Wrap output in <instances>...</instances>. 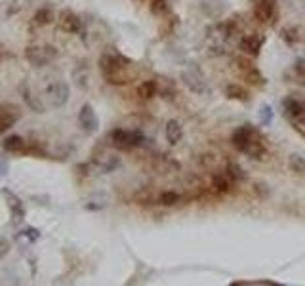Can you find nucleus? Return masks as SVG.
<instances>
[{
	"label": "nucleus",
	"mask_w": 305,
	"mask_h": 286,
	"mask_svg": "<svg viewBox=\"0 0 305 286\" xmlns=\"http://www.w3.org/2000/svg\"><path fill=\"white\" fill-rule=\"evenodd\" d=\"M4 151L8 153H25V141L19 136H10L4 141Z\"/></svg>",
	"instance_id": "15"
},
{
	"label": "nucleus",
	"mask_w": 305,
	"mask_h": 286,
	"mask_svg": "<svg viewBox=\"0 0 305 286\" xmlns=\"http://www.w3.org/2000/svg\"><path fill=\"white\" fill-rule=\"evenodd\" d=\"M78 122H80V126H82V130H84L86 134L98 132V128H99L98 114H96L94 107H92L90 103H86V105L80 107V111H78Z\"/></svg>",
	"instance_id": "4"
},
{
	"label": "nucleus",
	"mask_w": 305,
	"mask_h": 286,
	"mask_svg": "<svg viewBox=\"0 0 305 286\" xmlns=\"http://www.w3.org/2000/svg\"><path fill=\"white\" fill-rule=\"evenodd\" d=\"M54 21V13L50 8H40L37 13H35V23L37 25H50Z\"/></svg>",
	"instance_id": "19"
},
{
	"label": "nucleus",
	"mask_w": 305,
	"mask_h": 286,
	"mask_svg": "<svg viewBox=\"0 0 305 286\" xmlns=\"http://www.w3.org/2000/svg\"><path fill=\"white\" fill-rule=\"evenodd\" d=\"M212 185H214V189H216L218 193H227V191L231 189V179H229V175L220 174L212 179Z\"/></svg>",
	"instance_id": "18"
},
{
	"label": "nucleus",
	"mask_w": 305,
	"mask_h": 286,
	"mask_svg": "<svg viewBox=\"0 0 305 286\" xmlns=\"http://www.w3.org/2000/svg\"><path fill=\"white\" fill-rule=\"evenodd\" d=\"M261 44H263V37L259 35H248L241 40V50L250 54V56H257L261 50Z\"/></svg>",
	"instance_id": "11"
},
{
	"label": "nucleus",
	"mask_w": 305,
	"mask_h": 286,
	"mask_svg": "<svg viewBox=\"0 0 305 286\" xmlns=\"http://www.w3.org/2000/svg\"><path fill=\"white\" fill-rule=\"evenodd\" d=\"M23 235L27 236L29 240H37L38 236H40V235H38V231H37V229H33V227H29V229H25V231H23Z\"/></svg>",
	"instance_id": "26"
},
{
	"label": "nucleus",
	"mask_w": 305,
	"mask_h": 286,
	"mask_svg": "<svg viewBox=\"0 0 305 286\" xmlns=\"http://www.w3.org/2000/svg\"><path fill=\"white\" fill-rule=\"evenodd\" d=\"M25 57L33 65L42 67V65H46L56 57V48L54 46H29L27 52H25Z\"/></svg>",
	"instance_id": "3"
},
{
	"label": "nucleus",
	"mask_w": 305,
	"mask_h": 286,
	"mask_svg": "<svg viewBox=\"0 0 305 286\" xmlns=\"http://www.w3.org/2000/svg\"><path fill=\"white\" fill-rule=\"evenodd\" d=\"M128 65H130V59L122 56H103L99 59V69L111 84H128L132 80V75L126 73Z\"/></svg>",
	"instance_id": "1"
},
{
	"label": "nucleus",
	"mask_w": 305,
	"mask_h": 286,
	"mask_svg": "<svg viewBox=\"0 0 305 286\" xmlns=\"http://www.w3.org/2000/svg\"><path fill=\"white\" fill-rule=\"evenodd\" d=\"M8 250H10L8 242L2 238V240H0V258H2V256H6V254H8Z\"/></svg>",
	"instance_id": "27"
},
{
	"label": "nucleus",
	"mask_w": 305,
	"mask_h": 286,
	"mask_svg": "<svg viewBox=\"0 0 305 286\" xmlns=\"http://www.w3.org/2000/svg\"><path fill=\"white\" fill-rule=\"evenodd\" d=\"M244 155H248V157H252V159H263L265 157V145H263V141H261V136H259V132L254 130L252 132V136L248 139V143H246V147L243 151Z\"/></svg>",
	"instance_id": "7"
},
{
	"label": "nucleus",
	"mask_w": 305,
	"mask_h": 286,
	"mask_svg": "<svg viewBox=\"0 0 305 286\" xmlns=\"http://www.w3.org/2000/svg\"><path fill=\"white\" fill-rule=\"evenodd\" d=\"M182 137H183L182 124H180L178 120H170V122L166 124V139H168V143H170V145H178V143L182 141Z\"/></svg>",
	"instance_id": "14"
},
{
	"label": "nucleus",
	"mask_w": 305,
	"mask_h": 286,
	"mask_svg": "<svg viewBox=\"0 0 305 286\" xmlns=\"http://www.w3.org/2000/svg\"><path fill=\"white\" fill-rule=\"evenodd\" d=\"M259 120H261V124L265 126L273 122V109L269 105H261V109H259Z\"/></svg>",
	"instance_id": "25"
},
{
	"label": "nucleus",
	"mask_w": 305,
	"mask_h": 286,
	"mask_svg": "<svg viewBox=\"0 0 305 286\" xmlns=\"http://www.w3.org/2000/svg\"><path fill=\"white\" fill-rule=\"evenodd\" d=\"M155 94H157V82L155 80H145L137 88V96L143 98V100H151Z\"/></svg>",
	"instance_id": "16"
},
{
	"label": "nucleus",
	"mask_w": 305,
	"mask_h": 286,
	"mask_svg": "<svg viewBox=\"0 0 305 286\" xmlns=\"http://www.w3.org/2000/svg\"><path fill=\"white\" fill-rule=\"evenodd\" d=\"M60 25L63 31H67V33H71V35L80 33V29H82L80 17H78L74 12H71V10H63V12L60 13Z\"/></svg>",
	"instance_id": "8"
},
{
	"label": "nucleus",
	"mask_w": 305,
	"mask_h": 286,
	"mask_svg": "<svg viewBox=\"0 0 305 286\" xmlns=\"http://www.w3.org/2000/svg\"><path fill=\"white\" fill-rule=\"evenodd\" d=\"M2 193H4V197H6V200H8V206H10V212H12L13 220H23L25 210H23V204H21V200L17 199L13 193H10L8 189H4Z\"/></svg>",
	"instance_id": "12"
},
{
	"label": "nucleus",
	"mask_w": 305,
	"mask_h": 286,
	"mask_svg": "<svg viewBox=\"0 0 305 286\" xmlns=\"http://www.w3.org/2000/svg\"><path fill=\"white\" fill-rule=\"evenodd\" d=\"M244 76L248 78V82L250 84H254V86H261L265 80H263V76H261V73L257 71L256 67H252V69H248V71H244Z\"/></svg>",
	"instance_id": "21"
},
{
	"label": "nucleus",
	"mask_w": 305,
	"mask_h": 286,
	"mask_svg": "<svg viewBox=\"0 0 305 286\" xmlns=\"http://www.w3.org/2000/svg\"><path fill=\"white\" fill-rule=\"evenodd\" d=\"M288 162H290V168H292L294 172H298V174H305V159L304 157H300V155H292Z\"/></svg>",
	"instance_id": "23"
},
{
	"label": "nucleus",
	"mask_w": 305,
	"mask_h": 286,
	"mask_svg": "<svg viewBox=\"0 0 305 286\" xmlns=\"http://www.w3.org/2000/svg\"><path fill=\"white\" fill-rule=\"evenodd\" d=\"M46 94H48V98L54 107H61L69 100V86L65 82H54V84H50L46 88Z\"/></svg>",
	"instance_id": "6"
},
{
	"label": "nucleus",
	"mask_w": 305,
	"mask_h": 286,
	"mask_svg": "<svg viewBox=\"0 0 305 286\" xmlns=\"http://www.w3.org/2000/svg\"><path fill=\"white\" fill-rule=\"evenodd\" d=\"M168 2L166 0H151V12L155 13V15H164V13H168Z\"/></svg>",
	"instance_id": "22"
},
{
	"label": "nucleus",
	"mask_w": 305,
	"mask_h": 286,
	"mask_svg": "<svg viewBox=\"0 0 305 286\" xmlns=\"http://www.w3.org/2000/svg\"><path fill=\"white\" fill-rule=\"evenodd\" d=\"M0 59H2V54H0Z\"/></svg>",
	"instance_id": "28"
},
{
	"label": "nucleus",
	"mask_w": 305,
	"mask_h": 286,
	"mask_svg": "<svg viewBox=\"0 0 305 286\" xmlns=\"http://www.w3.org/2000/svg\"><path fill=\"white\" fill-rule=\"evenodd\" d=\"M111 141L115 147L119 149H132V147H137L143 143V134L141 132H132V130H115L111 134Z\"/></svg>",
	"instance_id": "2"
},
{
	"label": "nucleus",
	"mask_w": 305,
	"mask_h": 286,
	"mask_svg": "<svg viewBox=\"0 0 305 286\" xmlns=\"http://www.w3.org/2000/svg\"><path fill=\"white\" fill-rule=\"evenodd\" d=\"M275 0H259L254 8V15L259 21H271L275 17Z\"/></svg>",
	"instance_id": "10"
},
{
	"label": "nucleus",
	"mask_w": 305,
	"mask_h": 286,
	"mask_svg": "<svg viewBox=\"0 0 305 286\" xmlns=\"http://www.w3.org/2000/svg\"><path fill=\"white\" fill-rule=\"evenodd\" d=\"M19 116H21L19 107H15L12 103H2L0 105V132L10 130L15 124V120H19Z\"/></svg>",
	"instance_id": "5"
},
{
	"label": "nucleus",
	"mask_w": 305,
	"mask_h": 286,
	"mask_svg": "<svg viewBox=\"0 0 305 286\" xmlns=\"http://www.w3.org/2000/svg\"><path fill=\"white\" fill-rule=\"evenodd\" d=\"M225 94L229 100H239V101H248V92L239 84H229L225 88Z\"/></svg>",
	"instance_id": "17"
},
{
	"label": "nucleus",
	"mask_w": 305,
	"mask_h": 286,
	"mask_svg": "<svg viewBox=\"0 0 305 286\" xmlns=\"http://www.w3.org/2000/svg\"><path fill=\"white\" fill-rule=\"evenodd\" d=\"M286 109H288V114L292 116L296 122L305 124V105L302 103V101L288 100L286 101Z\"/></svg>",
	"instance_id": "13"
},
{
	"label": "nucleus",
	"mask_w": 305,
	"mask_h": 286,
	"mask_svg": "<svg viewBox=\"0 0 305 286\" xmlns=\"http://www.w3.org/2000/svg\"><path fill=\"white\" fill-rule=\"evenodd\" d=\"M281 37L288 46H294V44L300 40V37H298V29H296V27H284L282 33H281Z\"/></svg>",
	"instance_id": "20"
},
{
	"label": "nucleus",
	"mask_w": 305,
	"mask_h": 286,
	"mask_svg": "<svg viewBox=\"0 0 305 286\" xmlns=\"http://www.w3.org/2000/svg\"><path fill=\"white\" fill-rule=\"evenodd\" d=\"M182 80H183V84L189 88L191 92H195V94H204V92H206L204 78H202L200 73H196V71H183Z\"/></svg>",
	"instance_id": "9"
},
{
	"label": "nucleus",
	"mask_w": 305,
	"mask_h": 286,
	"mask_svg": "<svg viewBox=\"0 0 305 286\" xmlns=\"http://www.w3.org/2000/svg\"><path fill=\"white\" fill-rule=\"evenodd\" d=\"M178 200H180V195L174 191H166L160 195V204H164V206H174V204H178Z\"/></svg>",
	"instance_id": "24"
}]
</instances>
